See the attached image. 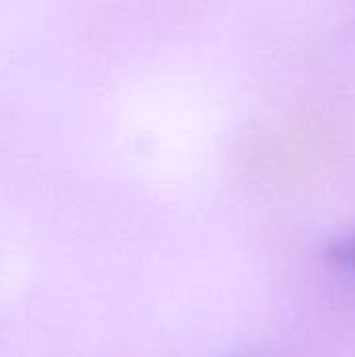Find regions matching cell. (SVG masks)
<instances>
[{"label": "cell", "mask_w": 355, "mask_h": 357, "mask_svg": "<svg viewBox=\"0 0 355 357\" xmlns=\"http://www.w3.org/2000/svg\"><path fill=\"white\" fill-rule=\"evenodd\" d=\"M326 261L347 274L355 276V234L335 241L326 249Z\"/></svg>", "instance_id": "1"}]
</instances>
